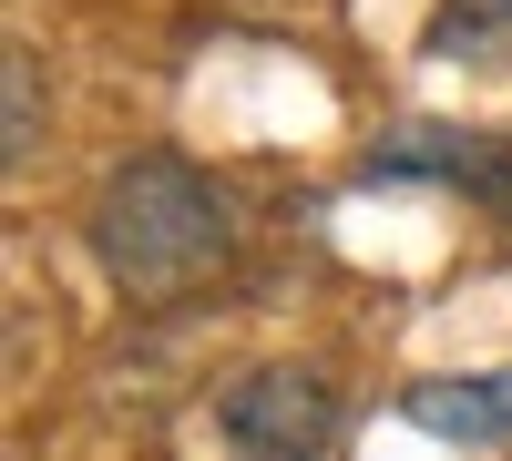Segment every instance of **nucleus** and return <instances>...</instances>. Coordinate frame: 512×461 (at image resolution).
I'll return each instance as SVG.
<instances>
[{"label": "nucleus", "mask_w": 512, "mask_h": 461, "mask_svg": "<svg viewBox=\"0 0 512 461\" xmlns=\"http://www.w3.org/2000/svg\"><path fill=\"white\" fill-rule=\"evenodd\" d=\"M216 431L246 461H318L338 441V390L308 359H256V369H236L216 390Z\"/></svg>", "instance_id": "nucleus-2"}, {"label": "nucleus", "mask_w": 512, "mask_h": 461, "mask_svg": "<svg viewBox=\"0 0 512 461\" xmlns=\"http://www.w3.org/2000/svg\"><path fill=\"white\" fill-rule=\"evenodd\" d=\"M400 421L431 441H512V369H441V380L400 390Z\"/></svg>", "instance_id": "nucleus-4"}, {"label": "nucleus", "mask_w": 512, "mask_h": 461, "mask_svg": "<svg viewBox=\"0 0 512 461\" xmlns=\"http://www.w3.org/2000/svg\"><path fill=\"white\" fill-rule=\"evenodd\" d=\"M359 185H451L472 205H512V144L502 134H461V123H400L379 134Z\"/></svg>", "instance_id": "nucleus-3"}, {"label": "nucleus", "mask_w": 512, "mask_h": 461, "mask_svg": "<svg viewBox=\"0 0 512 461\" xmlns=\"http://www.w3.org/2000/svg\"><path fill=\"white\" fill-rule=\"evenodd\" d=\"M420 41L441 62H512V0H441Z\"/></svg>", "instance_id": "nucleus-5"}, {"label": "nucleus", "mask_w": 512, "mask_h": 461, "mask_svg": "<svg viewBox=\"0 0 512 461\" xmlns=\"http://www.w3.org/2000/svg\"><path fill=\"white\" fill-rule=\"evenodd\" d=\"M82 236H93V267L113 277V298L154 318V308L205 298L236 267V195L185 154H134L103 175Z\"/></svg>", "instance_id": "nucleus-1"}, {"label": "nucleus", "mask_w": 512, "mask_h": 461, "mask_svg": "<svg viewBox=\"0 0 512 461\" xmlns=\"http://www.w3.org/2000/svg\"><path fill=\"white\" fill-rule=\"evenodd\" d=\"M41 154V62L11 41V164H31Z\"/></svg>", "instance_id": "nucleus-6"}]
</instances>
